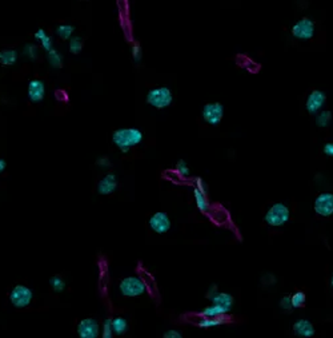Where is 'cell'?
Here are the masks:
<instances>
[{
	"label": "cell",
	"instance_id": "obj_1",
	"mask_svg": "<svg viewBox=\"0 0 333 338\" xmlns=\"http://www.w3.org/2000/svg\"><path fill=\"white\" fill-rule=\"evenodd\" d=\"M144 139L141 130L136 127H124L117 128L112 133V143L119 148L123 154H128L135 146L140 145Z\"/></svg>",
	"mask_w": 333,
	"mask_h": 338
},
{
	"label": "cell",
	"instance_id": "obj_2",
	"mask_svg": "<svg viewBox=\"0 0 333 338\" xmlns=\"http://www.w3.org/2000/svg\"><path fill=\"white\" fill-rule=\"evenodd\" d=\"M289 217H291L289 209L284 203H275L265 213L264 221L266 222V225L272 226V227H280L289 221Z\"/></svg>",
	"mask_w": 333,
	"mask_h": 338
},
{
	"label": "cell",
	"instance_id": "obj_3",
	"mask_svg": "<svg viewBox=\"0 0 333 338\" xmlns=\"http://www.w3.org/2000/svg\"><path fill=\"white\" fill-rule=\"evenodd\" d=\"M173 95L168 87H156L149 90L147 94V103L158 110L167 109L172 105Z\"/></svg>",
	"mask_w": 333,
	"mask_h": 338
},
{
	"label": "cell",
	"instance_id": "obj_4",
	"mask_svg": "<svg viewBox=\"0 0 333 338\" xmlns=\"http://www.w3.org/2000/svg\"><path fill=\"white\" fill-rule=\"evenodd\" d=\"M119 290L122 293V296L128 297V298H135V297L143 296L147 288H145L143 279L135 277V275H130V277H126L120 281Z\"/></svg>",
	"mask_w": 333,
	"mask_h": 338
},
{
	"label": "cell",
	"instance_id": "obj_5",
	"mask_svg": "<svg viewBox=\"0 0 333 338\" xmlns=\"http://www.w3.org/2000/svg\"><path fill=\"white\" fill-rule=\"evenodd\" d=\"M34 300V292L31 288L25 285H15L10 292V302L16 309H24L29 306Z\"/></svg>",
	"mask_w": 333,
	"mask_h": 338
},
{
	"label": "cell",
	"instance_id": "obj_6",
	"mask_svg": "<svg viewBox=\"0 0 333 338\" xmlns=\"http://www.w3.org/2000/svg\"><path fill=\"white\" fill-rule=\"evenodd\" d=\"M76 333L80 338H98L102 333V326L95 318H83L77 324Z\"/></svg>",
	"mask_w": 333,
	"mask_h": 338
},
{
	"label": "cell",
	"instance_id": "obj_7",
	"mask_svg": "<svg viewBox=\"0 0 333 338\" xmlns=\"http://www.w3.org/2000/svg\"><path fill=\"white\" fill-rule=\"evenodd\" d=\"M292 36L300 40H309L315 36V21L309 18H302L292 25Z\"/></svg>",
	"mask_w": 333,
	"mask_h": 338
},
{
	"label": "cell",
	"instance_id": "obj_8",
	"mask_svg": "<svg viewBox=\"0 0 333 338\" xmlns=\"http://www.w3.org/2000/svg\"><path fill=\"white\" fill-rule=\"evenodd\" d=\"M223 116H224V106L221 103H207L203 107V119L210 126H218Z\"/></svg>",
	"mask_w": 333,
	"mask_h": 338
},
{
	"label": "cell",
	"instance_id": "obj_9",
	"mask_svg": "<svg viewBox=\"0 0 333 338\" xmlns=\"http://www.w3.org/2000/svg\"><path fill=\"white\" fill-rule=\"evenodd\" d=\"M148 225H149L152 231H155L156 234H165L171 229V219H169L167 213L158 212L149 218Z\"/></svg>",
	"mask_w": 333,
	"mask_h": 338
},
{
	"label": "cell",
	"instance_id": "obj_10",
	"mask_svg": "<svg viewBox=\"0 0 333 338\" xmlns=\"http://www.w3.org/2000/svg\"><path fill=\"white\" fill-rule=\"evenodd\" d=\"M316 214L321 217H330L333 215V194L332 193H321L319 197L315 199Z\"/></svg>",
	"mask_w": 333,
	"mask_h": 338
},
{
	"label": "cell",
	"instance_id": "obj_11",
	"mask_svg": "<svg viewBox=\"0 0 333 338\" xmlns=\"http://www.w3.org/2000/svg\"><path fill=\"white\" fill-rule=\"evenodd\" d=\"M326 95L325 92L320 91V90H313L311 94L307 98V102H305V109L308 111V114H317L320 110L323 109L324 105H325Z\"/></svg>",
	"mask_w": 333,
	"mask_h": 338
},
{
	"label": "cell",
	"instance_id": "obj_12",
	"mask_svg": "<svg viewBox=\"0 0 333 338\" xmlns=\"http://www.w3.org/2000/svg\"><path fill=\"white\" fill-rule=\"evenodd\" d=\"M27 95L32 103H40L46 96V85L40 79H32L28 83Z\"/></svg>",
	"mask_w": 333,
	"mask_h": 338
},
{
	"label": "cell",
	"instance_id": "obj_13",
	"mask_svg": "<svg viewBox=\"0 0 333 338\" xmlns=\"http://www.w3.org/2000/svg\"><path fill=\"white\" fill-rule=\"evenodd\" d=\"M117 185H119V182H117V178H116L115 174H105L102 179L99 180L98 193L100 195H111V194L116 191Z\"/></svg>",
	"mask_w": 333,
	"mask_h": 338
},
{
	"label": "cell",
	"instance_id": "obj_14",
	"mask_svg": "<svg viewBox=\"0 0 333 338\" xmlns=\"http://www.w3.org/2000/svg\"><path fill=\"white\" fill-rule=\"evenodd\" d=\"M292 330H293V333H295L297 337L301 338H311L313 337L316 333L315 326H313L312 322L309 320L296 321L293 326H292Z\"/></svg>",
	"mask_w": 333,
	"mask_h": 338
},
{
	"label": "cell",
	"instance_id": "obj_15",
	"mask_svg": "<svg viewBox=\"0 0 333 338\" xmlns=\"http://www.w3.org/2000/svg\"><path fill=\"white\" fill-rule=\"evenodd\" d=\"M209 300L212 301V303L220 305V306H223L224 309L228 310V311L231 310L232 305H233V297H232L231 294H228V293L216 292L214 296L210 297Z\"/></svg>",
	"mask_w": 333,
	"mask_h": 338
},
{
	"label": "cell",
	"instance_id": "obj_16",
	"mask_svg": "<svg viewBox=\"0 0 333 338\" xmlns=\"http://www.w3.org/2000/svg\"><path fill=\"white\" fill-rule=\"evenodd\" d=\"M193 195H195V202H196V206L201 213H208L209 210V203H208L207 199V191L201 190L199 187H195L193 190Z\"/></svg>",
	"mask_w": 333,
	"mask_h": 338
},
{
	"label": "cell",
	"instance_id": "obj_17",
	"mask_svg": "<svg viewBox=\"0 0 333 338\" xmlns=\"http://www.w3.org/2000/svg\"><path fill=\"white\" fill-rule=\"evenodd\" d=\"M228 313V310L224 309L223 306H220V305H216V303H212L210 306L205 307V309L201 311V316L203 317H209V318H220L223 317L224 314Z\"/></svg>",
	"mask_w": 333,
	"mask_h": 338
},
{
	"label": "cell",
	"instance_id": "obj_18",
	"mask_svg": "<svg viewBox=\"0 0 333 338\" xmlns=\"http://www.w3.org/2000/svg\"><path fill=\"white\" fill-rule=\"evenodd\" d=\"M18 60V51L15 49H2L0 51V64L3 66H14Z\"/></svg>",
	"mask_w": 333,
	"mask_h": 338
},
{
	"label": "cell",
	"instance_id": "obj_19",
	"mask_svg": "<svg viewBox=\"0 0 333 338\" xmlns=\"http://www.w3.org/2000/svg\"><path fill=\"white\" fill-rule=\"evenodd\" d=\"M112 328L113 334L123 335L128 331V321L124 317H115L112 318Z\"/></svg>",
	"mask_w": 333,
	"mask_h": 338
},
{
	"label": "cell",
	"instance_id": "obj_20",
	"mask_svg": "<svg viewBox=\"0 0 333 338\" xmlns=\"http://www.w3.org/2000/svg\"><path fill=\"white\" fill-rule=\"evenodd\" d=\"M35 39L42 43L43 48L46 49L47 53H48L49 49H52V39L47 35L46 31H44L43 29H39L38 31L35 32Z\"/></svg>",
	"mask_w": 333,
	"mask_h": 338
},
{
	"label": "cell",
	"instance_id": "obj_21",
	"mask_svg": "<svg viewBox=\"0 0 333 338\" xmlns=\"http://www.w3.org/2000/svg\"><path fill=\"white\" fill-rule=\"evenodd\" d=\"M332 122V113L328 110H323L319 111L317 116H316V124L319 127H328Z\"/></svg>",
	"mask_w": 333,
	"mask_h": 338
},
{
	"label": "cell",
	"instance_id": "obj_22",
	"mask_svg": "<svg viewBox=\"0 0 333 338\" xmlns=\"http://www.w3.org/2000/svg\"><path fill=\"white\" fill-rule=\"evenodd\" d=\"M47 54H48L49 64H51L52 67H55V68L62 67V64H63V58H62V55H60V53L57 51V49H55V48L49 49Z\"/></svg>",
	"mask_w": 333,
	"mask_h": 338
},
{
	"label": "cell",
	"instance_id": "obj_23",
	"mask_svg": "<svg viewBox=\"0 0 333 338\" xmlns=\"http://www.w3.org/2000/svg\"><path fill=\"white\" fill-rule=\"evenodd\" d=\"M49 286L52 288V290L55 293H62L66 290V281H64L63 277L60 275H53L49 279Z\"/></svg>",
	"mask_w": 333,
	"mask_h": 338
},
{
	"label": "cell",
	"instance_id": "obj_24",
	"mask_svg": "<svg viewBox=\"0 0 333 338\" xmlns=\"http://www.w3.org/2000/svg\"><path fill=\"white\" fill-rule=\"evenodd\" d=\"M74 32H75L74 25L71 24H60L56 29V34L60 36V38L64 39V40L72 38V34H74Z\"/></svg>",
	"mask_w": 333,
	"mask_h": 338
},
{
	"label": "cell",
	"instance_id": "obj_25",
	"mask_svg": "<svg viewBox=\"0 0 333 338\" xmlns=\"http://www.w3.org/2000/svg\"><path fill=\"white\" fill-rule=\"evenodd\" d=\"M223 324L221 318H209V317H203L197 321V325L200 328H212V326H218V325Z\"/></svg>",
	"mask_w": 333,
	"mask_h": 338
},
{
	"label": "cell",
	"instance_id": "obj_26",
	"mask_svg": "<svg viewBox=\"0 0 333 338\" xmlns=\"http://www.w3.org/2000/svg\"><path fill=\"white\" fill-rule=\"evenodd\" d=\"M83 49V40L80 36H72L70 39V53L74 55H79Z\"/></svg>",
	"mask_w": 333,
	"mask_h": 338
},
{
	"label": "cell",
	"instance_id": "obj_27",
	"mask_svg": "<svg viewBox=\"0 0 333 338\" xmlns=\"http://www.w3.org/2000/svg\"><path fill=\"white\" fill-rule=\"evenodd\" d=\"M292 301V306L293 309H300V307L305 306V302H307V296H305L302 292H296L293 296L291 297Z\"/></svg>",
	"mask_w": 333,
	"mask_h": 338
},
{
	"label": "cell",
	"instance_id": "obj_28",
	"mask_svg": "<svg viewBox=\"0 0 333 338\" xmlns=\"http://www.w3.org/2000/svg\"><path fill=\"white\" fill-rule=\"evenodd\" d=\"M102 337L103 338H112L113 335V328H112V318H107L104 320L102 325Z\"/></svg>",
	"mask_w": 333,
	"mask_h": 338
},
{
	"label": "cell",
	"instance_id": "obj_29",
	"mask_svg": "<svg viewBox=\"0 0 333 338\" xmlns=\"http://www.w3.org/2000/svg\"><path fill=\"white\" fill-rule=\"evenodd\" d=\"M176 171L183 176L190 175V167H188V165H187V162L184 159L177 161V163H176Z\"/></svg>",
	"mask_w": 333,
	"mask_h": 338
},
{
	"label": "cell",
	"instance_id": "obj_30",
	"mask_svg": "<svg viewBox=\"0 0 333 338\" xmlns=\"http://www.w3.org/2000/svg\"><path fill=\"white\" fill-rule=\"evenodd\" d=\"M280 307L283 310H285V311H289V310L293 309V306H292L291 297H289V296L283 297V298H281V301H280Z\"/></svg>",
	"mask_w": 333,
	"mask_h": 338
},
{
	"label": "cell",
	"instance_id": "obj_31",
	"mask_svg": "<svg viewBox=\"0 0 333 338\" xmlns=\"http://www.w3.org/2000/svg\"><path fill=\"white\" fill-rule=\"evenodd\" d=\"M132 57H133V60H135V62H140L141 60L143 53H141V48L139 44H135V46L132 47Z\"/></svg>",
	"mask_w": 333,
	"mask_h": 338
},
{
	"label": "cell",
	"instance_id": "obj_32",
	"mask_svg": "<svg viewBox=\"0 0 333 338\" xmlns=\"http://www.w3.org/2000/svg\"><path fill=\"white\" fill-rule=\"evenodd\" d=\"M163 337L164 338H181L183 334L181 331L176 330V329H171V330H167L163 334Z\"/></svg>",
	"mask_w": 333,
	"mask_h": 338
},
{
	"label": "cell",
	"instance_id": "obj_33",
	"mask_svg": "<svg viewBox=\"0 0 333 338\" xmlns=\"http://www.w3.org/2000/svg\"><path fill=\"white\" fill-rule=\"evenodd\" d=\"M324 154L326 155V157H333V143H325L324 145V148H323Z\"/></svg>",
	"mask_w": 333,
	"mask_h": 338
},
{
	"label": "cell",
	"instance_id": "obj_34",
	"mask_svg": "<svg viewBox=\"0 0 333 338\" xmlns=\"http://www.w3.org/2000/svg\"><path fill=\"white\" fill-rule=\"evenodd\" d=\"M98 163H99V166H100V167H109V166H111L108 158H100L98 161Z\"/></svg>",
	"mask_w": 333,
	"mask_h": 338
},
{
	"label": "cell",
	"instance_id": "obj_35",
	"mask_svg": "<svg viewBox=\"0 0 333 338\" xmlns=\"http://www.w3.org/2000/svg\"><path fill=\"white\" fill-rule=\"evenodd\" d=\"M7 169V162H6V159L0 158V174H3Z\"/></svg>",
	"mask_w": 333,
	"mask_h": 338
},
{
	"label": "cell",
	"instance_id": "obj_36",
	"mask_svg": "<svg viewBox=\"0 0 333 338\" xmlns=\"http://www.w3.org/2000/svg\"><path fill=\"white\" fill-rule=\"evenodd\" d=\"M330 285H332V288H333V275H332V279H330Z\"/></svg>",
	"mask_w": 333,
	"mask_h": 338
}]
</instances>
